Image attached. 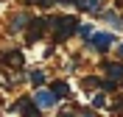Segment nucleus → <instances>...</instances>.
Segmentation results:
<instances>
[{"label": "nucleus", "instance_id": "f257e3e1", "mask_svg": "<svg viewBox=\"0 0 123 117\" xmlns=\"http://www.w3.org/2000/svg\"><path fill=\"white\" fill-rule=\"evenodd\" d=\"M56 39H67V36H73V33L78 31V20L76 17H59V20H56Z\"/></svg>", "mask_w": 123, "mask_h": 117}, {"label": "nucleus", "instance_id": "f03ea898", "mask_svg": "<svg viewBox=\"0 0 123 117\" xmlns=\"http://www.w3.org/2000/svg\"><path fill=\"white\" fill-rule=\"evenodd\" d=\"M90 45L95 47V50H106V45H112V36H109V33H92Z\"/></svg>", "mask_w": 123, "mask_h": 117}, {"label": "nucleus", "instance_id": "7ed1b4c3", "mask_svg": "<svg viewBox=\"0 0 123 117\" xmlns=\"http://www.w3.org/2000/svg\"><path fill=\"white\" fill-rule=\"evenodd\" d=\"M56 100H59V98L53 95V89H50V92H48V89H39V92H37V103H39V106H53Z\"/></svg>", "mask_w": 123, "mask_h": 117}, {"label": "nucleus", "instance_id": "20e7f679", "mask_svg": "<svg viewBox=\"0 0 123 117\" xmlns=\"http://www.w3.org/2000/svg\"><path fill=\"white\" fill-rule=\"evenodd\" d=\"M42 31H45V22H42V20H34V22H31V28H28V42L39 39V36H42Z\"/></svg>", "mask_w": 123, "mask_h": 117}, {"label": "nucleus", "instance_id": "39448f33", "mask_svg": "<svg viewBox=\"0 0 123 117\" xmlns=\"http://www.w3.org/2000/svg\"><path fill=\"white\" fill-rule=\"evenodd\" d=\"M73 3H76L81 11H98V3H101V0H73Z\"/></svg>", "mask_w": 123, "mask_h": 117}, {"label": "nucleus", "instance_id": "423d86ee", "mask_svg": "<svg viewBox=\"0 0 123 117\" xmlns=\"http://www.w3.org/2000/svg\"><path fill=\"white\" fill-rule=\"evenodd\" d=\"M25 22H28V17H25V14H17L14 20H11V31H14V33H17V31H23V25H25Z\"/></svg>", "mask_w": 123, "mask_h": 117}, {"label": "nucleus", "instance_id": "0eeeda50", "mask_svg": "<svg viewBox=\"0 0 123 117\" xmlns=\"http://www.w3.org/2000/svg\"><path fill=\"white\" fill-rule=\"evenodd\" d=\"M104 70H106L112 78H120V75H123V64H106Z\"/></svg>", "mask_w": 123, "mask_h": 117}, {"label": "nucleus", "instance_id": "6e6552de", "mask_svg": "<svg viewBox=\"0 0 123 117\" xmlns=\"http://www.w3.org/2000/svg\"><path fill=\"white\" fill-rule=\"evenodd\" d=\"M53 95L56 98H64V95H67V84H64V81H56L53 84Z\"/></svg>", "mask_w": 123, "mask_h": 117}, {"label": "nucleus", "instance_id": "1a4fd4ad", "mask_svg": "<svg viewBox=\"0 0 123 117\" xmlns=\"http://www.w3.org/2000/svg\"><path fill=\"white\" fill-rule=\"evenodd\" d=\"M6 61H14V64H23V53H8Z\"/></svg>", "mask_w": 123, "mask_h": 117}, {"label": "nucleus", "instance_id": "9d476101", "mask_svg": "<svg viewBox=\"0 0 123 117\" xmlns=\"http://www.w3.org/2000/svg\"><path fill=\"white\" fill-rule=\"evenodd\" d=\"M42 81H45V75H42V72H34V75H31V84H42Z\"/></svg>", "mask_w": 123, "mask_h": 117}, {"label": "nucleus", "instance_id": "9b49d317", "mask_svg": "<svg viewBox=\"0 0 123 117\" xmlns=\"http://www.w3.org/2000/svg\"><path fill=\"white\" fill-rule=\"evenodd\" d=\"M34 3H37V6H45V8H48V6H53V3H59V0H34Z\"/></svg>", "mask_w": 123, "mask_h": 117}, {"label": "nucleus", "instance_id": "f8f14e48", "mask_svg": "<svg viewBox=\"0 0 123 117\" xmlns=\"http://www.w3.org/2000/svg\"><path fill=\"white\" fill-rule=\"evenodd\" d=\"M81 117H95V114H92V111H81Z\"/></svg>", "mask_w": 123, "mask_h": 117}, {"label": "nucleus", "instance_id": "ddd939ff", "mask_svg": "<svg viewBox=\"0 0 123 117\" xmlns=\"http://www.w3.org/2000/svg\"><path fill=\"white\" fill-rule=\"evenodd\" d=\"M117 53H120V56H123V45H120V47H117Z\"/></svg>", "mask_w": 123, "mask_h": 117}]
</instances>
